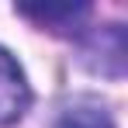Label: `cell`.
Listing matches in <instances>:
<instances>
[{"mask_svg": "<svg viewBox=\"0 0 128 128\" xmlns=\"http://www.w3.org/2000/svg\"><path fill=\"white\" fill-rule=\"evenodd\" d=\"M28 104H31V86L24 80L21 66L14 62V56L0 45V128L21 121Z\"/></svg>", "mask_w": 128, "mask_h": 128, "instance_id": "obj_2", "label": "cell"}, {"mask_svg": "<svg viewBox=\"0 0 128 128\" xmlns=\"http://www.w3.org/2000/svg\"><path fill=\"white\" fill-rule=\"evenodd\" d=\"M52 128H114V118L104 104L97 100H80V104H69L59 114V121Z\"/></svg>", "mask_w": 128, "mask_h": 128, "instance_id": "obj_4", "label": "cell"}, {"mask_svg": "<svg viewBox=\"0 0 128 128\" xmlns=\"http://www.w3.org/2000/svg\"><path fill=\"white\" fill-rule=\"evenodd\" d=\"M83 42V59L94 73L100 76H121L125 73V28L121 24H100L80 35Z\"/></svg>", "mask_w": 128, "mask_h": 128, "instance_id": "obj_1", "label": "cell"}, {"mask_svg": "<svg viewBox=\"0 0 128 128\" xmlns=\"http://www.w3.org/2000/svg\"><path fill=\"white\" fill-rule=\"evenodd\" d=\"M24 18H31V21L38 24H48L52 31H69V35H83V21L86 14H90V4H76V7H21Z\"/></svg>", "mask_w": 128, "mask_h": 128, "instance_id": "obj_3", "label": "cell"}]
</instances>
